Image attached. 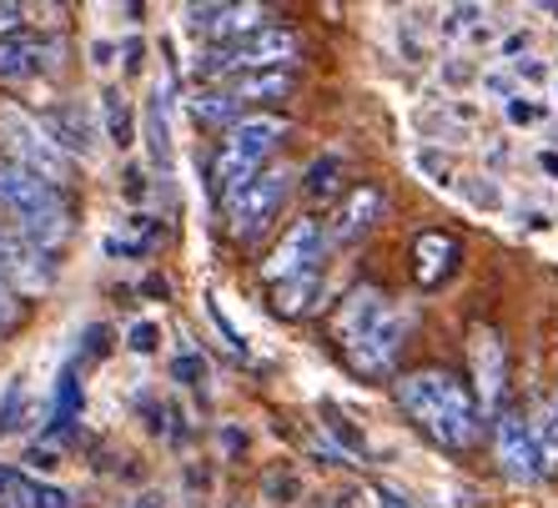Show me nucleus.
<instances>
[{
    "label": "nucleus",
    "mask_w": 558,
    "mask_h": 508,
    "mask_svg": "<svg viewBox=\"0 0 558 508\" xmlns=\"http://www.w3.org/2000/svg\"><path fill=\"white\" fill-rule=\"evenodd\" d=\"M392 392H398L403 413L428 433L433 444H442V448H473L478 444V433H483L478 398H473L453 373H438V367H428V373H408V378H398Z\"/></svg>",
    "instance_id": "f257e3e1"
},
{
    "label": "nucleus",
    "mask_w": 558,
    "mask_h": 508,
    "mask_svg": "<svg viewBox=\"0 0 558 508\" xmlns=\"http://www.w3.org/2000/svg\"><path fill=\"white\" fill-rule=\"evenodd\" d=\"M0 207L15 217V232L31 237L40 252L56 247V242L71 232L61 192L46 186L40 177H31V171H21L15 161H0Z\"/></svg>",
    "instance_id": "f03ea898"
},
{
    "label": "nucleus",
    "mask_w": 558,
    "mask_h": 508,
    "mask_svg": "<svg viewBox=\"0 0 558 508\" xmlns=\"http://www.w3.org/2000/svg\"><path fill=\"white\" fill-rule=\"evenodd\" d=\"M282 136H287V121L277 117H242L236 126H227V146H221L217 167H211V177L221 186V202H232L257 177L262 161L282 146Z\"/></svg>",
    "instance_id": "7ed1b4c3"
},
{
    "label": "nucleus",
    "mask_w": 558,
    "mask_h": 508,
    "mask_svg": "<svg viewBox=\"0 0 558 508\" xmlns=\"http://www.w3.org/2000/svg\"><path fill=\"white\" fill-rule=\"evenodd\" d=\"M0 142H5L15 167L40 177V182L56 186V192H61V186L71 182V171H76V161L65 157L61 146L51 142V131L40 126V117H31V111H21V106H11V101L0 106Z\"/></svg>",
    "instance_id": "20e7f679"
},
{
    "label": "nucleus",
    "mask_w": 558,
    "mask_h": 508,
    "mask_svg": "<svg viewBox=\"0 0 558 508\" xmlns=\"http://www.w3.org/2000/svg\"><path fill=\"white\" fill-rule=\"evenodd\" d=\"M287 192H292V171H257V177L227 202V227H232V237L252 242V237L267 232V227L277 222V211H282Z\"/></svg>",
    "instance_id": "39448f33"
},
{
    "label": "nucleus",
    "mask_w": 558,
    "mask_h": 508,
    "mask_svg": "<svg viewBox=\"0 0 558 508\" xmlns=\"http://www.w3.org/2000/svg\"><path fill=\"white\" fill-rule=\"evenodd\" d=\"M494 453L498 469L513 483H533L544 473V453H538V438H533V423L523 413H498L494 418Z\"/></svg>",
    "instance_id": "423d86ee"
},
{
    "label": "nucleus",
    "mask_w": 558,
    "mask_h": 508,
    "mask_svg": "<svg viewBox=\"0 0 558 508\" xmlns=\"http://www.w3.org/2000/svg\"><path fill=\"white\" fill-rule=\"evenodd\" d=\"M323 252H327V232L317 217H302L292 222V232L277 242V252L267 257V282H292V277H307L323 267Z\"/></svg>",
    "instance_id": "0eeeda50"
},
{
    "label": "nucleus",
    "mask_w": 558,
    "mask_h": 508,
    "mask_svg": "<svg viewBox=\"0 0 558 508\" xmlns=\"http://www.w3.org/2000/svg\"><path fill=\"white\" fill-rule=\"evenodd\" d=\"M182 26L202 40L232 46V40L252 36V31H262V26H272V21H267V5H186Z\"/></svg>",
    "instance_id": "6e6552de"
},
{
    "label": "nucleus",
    "mask_w": 558,
    "mask_h": 508,
    "mask_svg": "<svg viewBox=\"0 0 558 508\" xmlns=\"http://www.w3.org/2000/svg\"><path fill=\"white\" fill-rule=\"evenodd\" d=\"M468 358H473V398H478V413H494L504 408V388H508V352L504 338L494 327H473V342H468Z\"/></svg>",
    "instance_id": "1a4fd4ad"
},
{
    "label": "nucleus",
    "mask_w": 558,
    "mask_h": 508,
    "mask_svg": "<svg viewBox=\"0 0 558 508\" xmlns=\"http://www.w3.org/2000/svg\"><path fill=\"white\" fill-rule=\"evenodd\" d=\"M0 273H5V282H11L15 292H46V287L56 282L51 257H46L31 237L15 232V227H0Z\"/></svg>",
    "instance_id": "9d476101"
},
{
    "label": "nucleus",
    "mask_w": 558,
    "mask_h": 508,
    "mask_svg": "<svg viewBox=\"0 0 558 508\" xmlns=\"http://www.w3.org/2000/svg\"><path fill=\"white\" fill-rule=\"evenodd\" d=\"M403 342H408V317L392 307V313L383 317V323H377L363 342H352L348 363L357 367V373H367V378H383V373H392V363H398Z\"/></svg>",
    "instance_id": "9b49d317"
},
{
    "label": "nucleus",
    "mask_w": 558,
    "mask_h": 508,
    "mask_svg": "<svg viewBox=\"0 0 558 508\" xmlns=\"http://www.w3.org/2000/svg\"><path fill=\"white\" fill-rule=\"evenodd\" d=\"M142 136H146V152H151V167L171 171V81L167 76L151 81V101L142 111Z\"/></svg>",
    "instance_id": "f8f14e48"
},
{
    "label": "nucleus",
    "mask_w": 558,
    "mask_h": 508,
    "mask_svg": "<svg viewBox=\"0 0 558 508\" xmlns=\"http://www.w3.org/2000/svg\"><path fill=\"white\" fill-rule=\"evenodd\" d=\"M383 207H388V196L377 192V186H357V192H348L342 196V207H338V217H332L327 242H357L363 232H373L377 227Z\"/></svg>",
    "instance_id": "ddd939ff"
},
{
    "label": "nucleus",
    "mask_w": 558,
    "mask_h": 508,
    "mask_svg": "<svg viewBox=\"0 0 558 508\" xmlns=\"http://www.w3.org/2000/svg\"><path fill=\"white\" fill-rule=\"evenodd\" d=\"M438 26H442V36L453 40V46H463V51H478V46H494L498 40V21L488 5H448Z\"/></svg>",
    "instance_id": "4468645a"
},
{
    "label": "nucleus",
    "mask_w": 558,
    "mask_h": 508,
    "mask_svg": "<svg viewBox=\"0 0 558 508\" xmlns=\"http://www.w3.org/2000/svg\"><path fill=\"white\" fill-rule=\"evenodd\" d=\"M458 267V242L448 232H423L413 242V273L417 287H442Z\"/></svg>",
    "instance_id": "2eb2a0df"
},
{
    "label": "nucleus",
    "mask_w": 558,
    "mask_h": 508,
    "mask_svg": "<svg viewBox=\"0 0 558 508\" xmlns=\"http://www.w3.org/2000/svg\"><path fill=\"white\" fill-rule=\"evenodd\" d=\"M40 126L51 131V142L61 146L71 161H76V157L86 161L96 152V126L81 117L76 106H56V111H46V117H40Z\"/></svg>",
    "instance_id": "dca6fc26"
},
{
    "label": "nucleus",
    "mask_w": 558,
    "mask_h": 508,
    "mask_svg": "<svg viewBox=\"0 0 558 508\" xmlns=\"http://www.w3.org/2000/svg\"><path fill=\"white\" fill-rule=\"evenodd\" d=\"M96 106H101V131H106V142L126 152V146L142 136V126H136V111H131L126 92H121V86H106Z\"/></svg>",
    "instance_id": "f3484780"
},
{
    "label": "nucleus",
    "mask_w": 558,
    "mask_h": 508,
    "mask_svg": "<svg viewBox=\"0 0 558 508\" xmlns=\"http://www.w3.org/2000/svg\"><path fill=\"white\" fill-rule=\"evenodd\" d=\"M227 92L236 96V106H247V101H277V96L292 92V76H287V71H247V76H236Z\"/></svg>",
    "instance_id": "a211bd4d"
},
{
    "label": "nucleus",
    "mask_w": 558,
    "mask_h": 508,
    "mask_svg": "<svg viewBox=\"0 0 558 508\" xmlns=\"http://www.w3.org/2000/svg\"><path fill=\"white\" fill-rule=\"evenodd\" d=\"M317 292H323V277H317V273L292 277V282H277L272 307L282 317H302V313H312V307H317Z\"/></svg>",
    "instance_id": "6ab92c4d"
},
{
    "label": "nucleus",
    "mask_w": 558,
    "mask_h": 508,
    "mask_svg": "<svg viewBox=\"0 0 558 508\" xmlns=\"http://www.w3.org/2000/svg\"><path fill=\"white\" fill-rule=\"evenodd\" d=\"M192 111H196V121H211V126H227V121L236 126V111H242V106H236V96L227 92V86H217V92H202V96H196Z\"/></svg>",
    "instance_id": "aec40b11"
},
{
    "label": "nucleus",
    "mask_w": 558,
    "mask_h": 508,
    "mask_svg": "<svg viewBox=\"0 0 558 508\" xmlns=\"http://www.w3.org/2000/svg\"><path fill=\"white\" fill-rule=\"evenodd\" d=\"M36 65H40V46H15V40L0 46V81H26L36 76Z\"/></svg>",
    "instance_id": "412c9836"
},
{
    "label": "nucleus",
    "mask_w": 558,
    "mask_h": 508,
    "mask_svg": "<svg viewBox=\"0 0 558 508\" xmlns=\"http://www.w3.org/2000/svg\"><path fill=\"white\" fill-rule=\"evenodd\" d=\"M11 504L15 508H76L65 488H56V483H36V479L21 483V494H15Z\"/></svg>",
    "instance_id": "4be33fe9"
},
{
    "label": "nucleus",
    "mask_w": 558,
    "mask_h": 508,
    "mask_svg": "<svg viewBox=\"0 0 558 508\" xmlns=\"http://www.w3.org/2000/svg\"><path fill=\"white\" fill-rule=\"evenodd\" d=\"M338 177H342V157L338 152H327V157H317L307 167V182L302 186H307V196H332L338 192Z\"/></svg>",
    "instance_id": "5701e85b"
},
{
    "label": "nucleus",
    "mask_w": 558,
    "mask_h": 508,
    "mask_svg": "<svg viewBox=\"0 0 558 508\" xmlns=\"http://www.w3.org/2000/svg\"><path fill=\"white\" fill-rule=\"evenodd\" d=\"M478 86H483V96H494L498 106H508V101H513V96L523 92L519 81H513V71H508V65H488V71H483V76H478Z\"/></svg>",
    "instance_id": "b1692460"
},
{
    "label": "nucleus",
    "mask_w": 558,
    "mask_h": 508,
    "mask_svg": "<svg viewBox=\"0 0 558 508\" xmlns=\"http://www.w3.org/2000/svg\"><path fill=\"white\" fill-rule=\"evenodd\" d=\"M504 117L513 121V126H544V121H548V106H544V101H533L529 92H519L513 101L504 106Z\"/></svg>",
    "instance_id": "393cba45"
},
{
    "label": "nucleus",
    "mask_w": 558,
    "mask_h": 508,
    "mask_svg": "<svg viewBox=\"0 0 558 508\" xmlns=\"http://www.w3.org/2000/svg\"><path fill=\"white\" fill-rule=\"evenodd\" d=\"M298 494H302L298 473H267V479H262V498H272V504H292Z\"/></svg>",
    "instance_id": "a878e982"
},
{
    "label": "nucleus",
    "mask_w": 558,
    "mask_h": 508,
    "mask_svg": "<svg viewBox=\"0 0 558 508\" xmlns=\"http://www.w3.org/2000/svg\"><path fill=\"white\" fill-rule=\"evenodd\" d=\"M327 428L338 433V444H348V453H357V458L367 453V438H363V433H357V428H352V423L338 413V408H327Z\"/></svg>",
    "instance_id": "bb28decb"
},
{
    "label": "nucleus",
    "mask_w": 558,
    "mask_h": 508,
    "mask_svg": "<svg viewBox=\"0 0 558 508\" xmlns=\"http://www.w3.org/2000/svg\"><path fill=\"white\" fill-rule=\"evenodd\" d=\"M126 348H131V352H142V358H151V352L161 348V327H156V323H146V317H142V323H131V332H126Z\"/></svg>",
    "instance_id": "cd10ccee"
},
{
    "label": "nucleus",
    "mask_w": 558,
    "mask_h": 508,
    "mask_svg": "<svg viewBox=\"0 0 558 508\" xmlns=\"http://www.w3.org/2000/svg\"><path fill=\"white\" fill-rule=\"evenodd\" d=\"M21 483H26V473L11 469V463H0V498H5V504H11V498L21 494Z\"/></svg>",
    "instance_id": "c85d7f7f"
},
{
    "label": "nucleus",
    "mask_w": 558,
    "mask_h": 508,
    "mask_svg": "<svg viewBox=\"0 0 558 508\" xmlns=\"http://www.w3.org/2000/svg\"><path fill=\"white\" fill-rule=\"evenodd\" d=\"M417 167L433 171V182H453V167H448L442 157H433V152H417Z\"/></svg>",
    "instance_id": "c756f323"
},
{
    "label": "nucleus",
    "mask_w": 558,
    "mask_h": 508,
    "mask_svg": "<svg viewBox=\"0 0 558 508\" xmlns=\"http://www.w3.org/2000/svg\"><path fill=\"white\" fill-rule=\"evenodd\" d=\"M26 5H15V0H0V31H15V26H26Z\"/></svg>",
    "instance_id": "7c9ffc66"
},
{
    "label": "nucleus",
    "mask_w": 558,
    "mask_h": 508,
    "mask_svg": "<svg viewBox=\"0 0 558 508\" xmlns=\"http://www.w3.org/2000/svg\"><path fill=\"white\" fill-rule=\"evenodd\" d=\"M533 167L544 171L548 182H558V146H538V152H533Z\"/></svg>",
    "instance_id": "2f4dec72"
},
{
    "label": "nucleus",
    "mask_w": 558,
    "mask_h": 508,
    "mask_svg": "<svg viewBox=\"0 0 558 508\" xmlns=\"http://www.w3.org/2000/svg\"><path fill=\"white\" fill-rule=\"evenodd\" d=\"M171 373H177L182 383H196L207 367H202V358H192V352H186V358H177V363H171Z\"/></svg>",
    "instance_id": "473e14b6"
},
{
    "label": "nucleus",
    "mask_w": 558,
    "mask_h": 508,
    "mask_svg": "<svg viewBox=\"0 0 558 508\" xmlns=\"http://www.w3.org/2000/svg\"><path fill=\"white\" fill-rule=\"evenodd\" d=\"M111 61H117V46H111V40H96V46H92V65H101V71H106Z\"/></svg>",
    "instance_id": "72a5a7b5"
},
{
    "label": "nucleus",
    "mask_w": 558,
    "mask_h": 508,
    "mask_svg": "<svg viewBox=\"0 0 558 508\" xmlns=\"http://www.w3.org/2000/svg\"><path fill=\"white\" fill-rule=\"evenodd\" d=\"M31 469H56V453L51 448H36V453H31Z\"/></svg>",
    "instance_id": "f704fd0d"
},
{
    "label": "nucleus",
    "mask_w": 558,
    "mask_h": 508,
    "mask_svg": "<svg viewBox=\"0 0 558 508\" xmlns=\"http://www.w3.org/2000/svg\"><path fill=\"white\" fill-rule=\"evenodd\" d=\"M146 292H151V298H167V277H146Z\"/></svg>",
    "instance_id": "c9c22d12"
},
{
    "label": "nucleus",
    "mask_w": 558,
    "mask_h": 508,
    "mask_svg": "<svg viewBox=\"0 0 558 508\" xmlns=\"http://www.w3.org/2000/svg\"><path fill=\"white\" fill-rule=\"evenodd\" d=\"M131 508H167V504H161V494H142V498H136V504H131Z\"/></svg>",
    "instance_id": "e433bc0d"
},
{
    "label": "nucleus",
    "mask_w": 558,
    "mask_h": 508,
    "mask_svg": "<svg viewBox=\"0 0 558 508\" xmlns=\"http://www.w3.org/2000/svg\"><path fill=\"white\" fill-rule=\"evenodd\" d=\"M548 96H554V101H558V76H548Z\"/></svg>",
    "instance_id": "4c0bfd02"
},
{
    "label": "nucleus",
    "mask_w": 558,
    "mask_h": 508,
    "mask_svg": "<svg viewBox=\"0 0 558 508\" xmlns=\"http://www.w3.org/2000/svg\"><path fill=\"white\" fill-rule=\"evenodd\" d=\"M554 21H558V5H554Z\"/></svg>",
    "instance_id": "58836bf2"
}]
</instances>
